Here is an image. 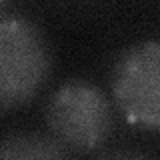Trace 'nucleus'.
Here are the masks:
<instances>
[{
    "instance_id": "obj_1",
    "label": "nucleus",
    "mask_w": 160,
    "mask_h": 160,
    "mask_svg": "<svg viewBox=\"0 0 160 160\" xmlns=\"http://www.w3.org/2000/svg\"><path fill=\"white\" fill-rule=\"evenodd\" d=\"M52 72V48L38 24L0 18V110L18 108L42 90Z\"/></svg>"
},
{
    "instance_id": "obj_2",
    "label": "nucleus",
    "mask_w": 160,
    "mask_h": 160,
    "mask_svg": "<svg viewBox=\"0 0 160 160\" xmlns=\"http://www.w3.org/2000/svg\"><path fill=\"white\" fill-rule=\"evenodd\" d=\"M46 124L66 150L94 152L112 134V106L96 84L72 78L52 92L46 104Z\"/></svg>"
},
{
    "instance_id": "obj_3",
    "label": "nucleus",
    "mask_w": 160,
    "mask_h": 160,
    "mask_svg": "<svg viewBox=\"0 0 160 160\" xmlns=\"http://www.w3.org/2000/svg\"><path fill=\"white\" fill-rule=\"evenodd\" d=\"M112 94L130 124L160 132V40L136 42L120 54Z\"/></svg>"
},
{
    "instance_id": "obj_4",
    "label": "nucleus",
    "mask_w": 160,
    "mask_h": 160,
    "mask_svg": "<svg viewBox=\"0 0 160 160\" xmlns=\"http://www.w3.org/2000/svg\"><path fill=\"white\" fill-rule=\"evenodd\" d=\"M0 160H70L52 134L14 132L0 140Z\"/></svg>"
},
{
    "instance_id": "obj_5",
    "label": "nucleus",
    "mask_w": 160,
    "mask_h": 160,
    "mask_svg": "<svg viewBox=\"0 0 160 160\" xmlns=\"http://www.w3.org/2000/svg\"><path fill=\"white\" fill-rule=\"evenodd\" d=\"M100 160H156V158L146 152H140V150H114Z\"/></svg>"
},
{
    "instance_id": "obj_6",
    "label": "nucleus",
    "mask_w": 160,
    "mask_h": 160,
    "mask_svg": "<svg viewBox=\"0 0 160 160\" xmlns=\"http://www.w3.org/2000/svg\"><path fill=\"white\" fill-rule=\"evenodd\" d=\"M4 8H6V2H2V0H0V12H2Z\"/></svg>"
}]
</instances>
